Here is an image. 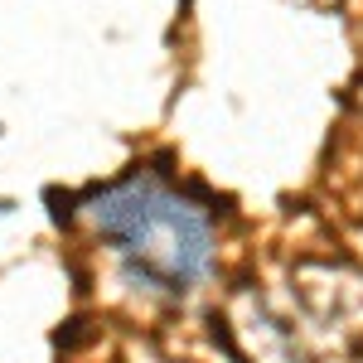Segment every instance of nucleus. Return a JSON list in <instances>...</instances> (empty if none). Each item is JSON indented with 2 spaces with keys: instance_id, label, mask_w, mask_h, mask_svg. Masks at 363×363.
<instances>
[{
  "instance_id": "1",
  "label": "nucleus",
  "mask_w": 363,
  "mask_h": 363,
  "mask_svg": "<svg viewBox=\"0 0 363 363\" xmlns=\"http://www.w3.org/2000/svg\"><path fill=\"white\" fill-rule=\"evenodd\" d=\"M92 223L145 291H189L213 257V228L189 199H179L155 174H126L92 194Z\"/></svg>"
}]
</instances>
